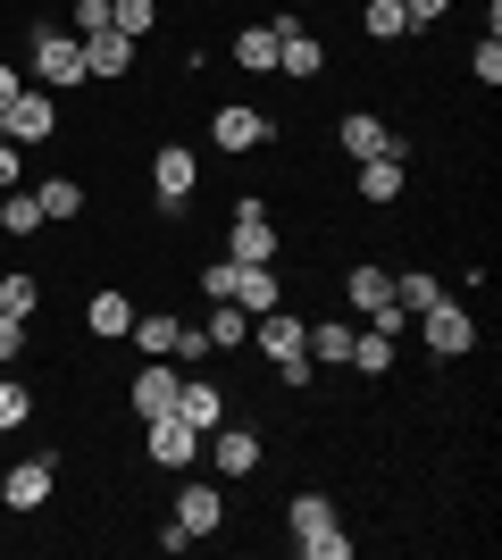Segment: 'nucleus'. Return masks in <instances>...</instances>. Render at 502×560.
Returning a JSON list of instances; mask_svg holds the SVG:
<instances>
[{"label": "nucleus", "instance_id": "obj_1", "mask_svg": "<svg viewBox=\"0 0 502 560\" xmlns=\"http://www.w3.org/2000/svg\"><path fill=\"white\" fill-rule=\"evenodd\" d=\"M252 343L277 360V376H285L293 394L311 385V369H318V360H311V318H293V310L277 302V310H260V318H252Z\"/></svg>", "mask_w": 502, "mask_h": 560}, {"label": "nucleus", "instance_id": "obj_2", "mask_svg": "<svg viewBox=\"0 0 502 560\" xmlns=\"http://www.w3.org/2000/svg\"><path fill=\"white\" fill-rule=\"evenodd\" d=\"M25 68H34V84H43V93H75V84H93V75H84V43H75L68 25H34Z\"/></svg>", "mask_w": 502, "mask_h": 560}, {"label": "nucleus", "instance_id": "obj_3", "mask_svg": "<svg viewBox=\"0 0 502 560\" xmlns=\"http://www.w3.org/2000/svg\"><path fill=\"white\" fill-rule=\"evenodd\" d=\"M59 135V93H43V84H25L17 101H9V117H0V142H50Z\"/></svg>", "mask_w": 502, "mask_h": 560}, {"label": "nucleus", "instance_id": "obj_4", "mask_svg": "<svg viewBox=\"0 0 502 560\" xmlns=\"http://www.w3.org/2000/svg\"><path fill=\"white\" fill-rule=\"evenodd\" d=\"M226 259H243V268H277V259H285L277 218H268V210H235V226H226Z\"/></svg>", "mask_w": 502, "mask_h": 560}, {"label": "nucleus", "instance_id": "obj_5", "mask_svg": "<svg viewBox=\"0 0 502 560\" xmlns=\"http://www.w3.org/2000/svg\"><path fill=\"white\" fill-rule=\"evenodd\" d=\"M192 185H201V160H192L185 142H160V151H151V192H160V210H185Z\"/></svg>", "mask_w": 502, "mask_h": 560}, {"label": "nucleus", "instance_id": "obj_6", "mask_svg": "<svg viewBox=\"0 0 502 560\" xmlns=\"http://www.w3.org/2000/svg\"><path fill=\"white\" fill-rule=\"evenodd\" d=\"M50 486H59V452H34V460H17L0 477V502H9V511H43Z\"/></svg>", "mask_w": 502, "mask_h": 560}, {"label": "nucleus", "instance_id": "obj_7", "mask_svg": "<svg viewBox=\"0 0 502 560\" xmlns=\"http://www.w3.org/2000/svg\"><path fill=\"white\" fill-rule=\"evenodd\" d=\"M335 135H343V151H352V167H360V160H394V151L410 160V142L394 135L385 117H369V109H343V126H335Z\"/></svg>", "mask_w": 502, "mask_h": 560}, {"label": "nucleus", "instance_id": "obj_8", "mask_svg": "<svg viewBox=\"0 0 502 560\" xmlns=\"http://www.w3.org/2000/svg\"><path fill=\"white\" fill-rule=\"evenodd\" d=\"M419 335H428L435 360H460V351L478 343V318H469L460 302H435V310H419Z\"/></svg>", "mask_w": 502, "mask_h": 560}, {"label": "nucleus", "instance_id": "obj_9", "mask_svg": "<svg viewBox=\"0 0 502 560\" xmlns=\"http://www.w3.org/2000/svg\"><path fill=\"white\" fill-rule=\"evenodd\" d=\"M176 385H185V369H176V360H143V376L126 385L135 419H167V410H176Z\"/></svg>", "mask_w": 502, "mask_h": 560}, {"label": "nucleus", "instance_id": "obj_10", "mask_svg": "<svg viewBox=\"0 0 502 560\" xmlns=\"http://www.w3.org/2000/svg\"><path fill=\"white\" fill-rule=\"evenodd\" d=\"M268 135H277V126H268L260 109H243V101H226V109L210 117V142H218V151H226V160H235V151H260Z\"/></svg>", "mask_w": 502, "mask_h": 560}, {"label": "nucleus", "instance_id": "obj_11", "mask_svg": "<svg viewBox=\"0 0 502 560\" xmlns=\"http://www.w3.org/2000/svg\"><path fill=\"white\" fill-rule=\"evenodd\" d=\"M143 444H151V460H160V468H192V452H201V427H185L176 410H167V419H143Z\"/></svg>", "mask_w": 502, "mask_h": 560}, {"label": "nucleus", "instance_id": "obj_12", "mask_svg": "<svg viewBox=\"0 0 502 560\" xmlns=\"http://www.w3.org/2000/svg\"><path fill=\"white\" fill-rule=\"evenodd\" d=\"M201 444H210L218 477H252V468H260V435H252V427H226V419H218Z\"/></svg>", "mask_w": 502, "mask_h": 560}, {"label": "nucleus", "instance_id": "obj_13", "mask_svg": "<svg viewBox=\"0 0 502 560\" xmlns=\"http://www.w3.org/2000/svg\"><path fill=\"white\" fill-rule=\"evenodd\" d=\"M176 527H185L192 544H201V536H218V527H226V493H218V486H201V477H192V486L176 493Z\"/></svg>", "mask_w": 502, "mask_h": 560}, {"label": "nucleus", "instance_id": "obj_14", "mask_svg": "<svg viewBox=\"0 0 502 560\" xmlns=\"http://www.w3.org/2000/svg\"><path fill=\"white\" fill-rule=\"evenodd\" d=\"M135 50L143 43H126L118 25H109V34H84V75H93V84H118V75L135 68Z\"/></svg>", "mask_w": 502, "mask_h": 560}, {"label": "nucleus", "instance_id": "obj_15", "mask_svg": "<svg viewBox=\"0 0 502 560\" xmlns=\"http://www.w3.org/2000/svg\"><path fill=\"white\" fill-rule=\"evenodd\" d=\"M126 343L143 351V360H176V343H185V318H167V310H135Z\"/></svg>", "mask_w": 502, "mask_h": 560}, {"label": "nucleus", "instance_id": "obj_16", "mask_svg": "<svg viewBox=\"0 0 502 560\" xmlns=\"http://www.w3.org/2000/svg\"><path fill=\"white\" fill-rule=\"evenodd\" d=\"M226 302L260 318V310H277V302H285V284H277V268H243V259H235V277H226Z\"/></svg>", "mask_w": 502, "mask_h": 560}, {"label": "nucleus", "instance_id": "obj_17", "mask_svg": "<svg viewBox=\"0 0 502 560\" xmlns=\"http://www.w3.org/2000/svg\"><path fill=\"white\" fill-rule=\"evenodd\" d=\"M176 419H185V427H201V435H210V427L226 419V394H218L210 376H185V385H176Z\"/></svg>", "mask_w": 502, "mask_h": 560}, {"label": "nucleus", "instance_id": "obj_18", "mask_svg": "<svg viewBox=\"0 0 502 560\" xmlns=\"http://www.w3.org/2000/svg\"><path fill=\"white\" fill-rule=\"evenodd\" d=\"M343 302H352V318H377L394 302V277L385 268H343Z\"/></svg>", "mask_w": 502, "mask_h": 560}, {"label": "nucleus", "instance_id": "obj_19", "mask_svg": "<svg viewBox=\"0 0 502 560\" xmlns=\"http://www.w3.org/2000/svg\"><path fill=\"white\" fill-rule=\"evenodd\" d=\"M410 185V160L394 151V160H360V201H402Z\"/></svg>", "mask_w": 502, "mask_h": 560}, {"label": "nucleus", "instance_id": "obj_20", "mask_svg": "<svg viewBox=\"0 0 502 560\" xmlns=\"http://www.w3.org/2000/svg\"><path fill=\"white\" fill-rule=\"evenodd\" d=\"M84 327H93L101 343H126V327H135V302H126V293H93V302H84Z\"/></svg>", "mask_w": 502, "mask_h": 560}, {"label": "nucleus", "instance_id": "obj_21", "mask_svg": "<svg viewBox=\"0 0 502 560\" xmlns=\"http://www.w3.org/2000/svg\"><path fill=\"white\" fill-rule=\"evenodd\" d=\"M201 343H210V351H243V343H252V310L210 302V327H201Z\"/></svg>", "mask_w": 502, "mask_h": 560}, {"label": "nucleus", "instance_id": "obj_22", "mask_svg": "<svg viewBox=\"0 0 502 560\" xmlns=\"http://www.w3.org/2000/svg\"><path fill=\"white\" fill-rule=\"evenodd\" d=\"M235 68L243 75H277V25H243L235 34Z\"/></svg>", "mask_w": 502, "mask_h": 560}, {"label": "nucleus", "instance_id": "obj_23", "mask_svg": "<svg viewBox=\"0 0 502 560\" xmlns=\"http://www.w3.org/2000/svg\"><path fill=\"white\" fill-rule=\"evenodd\" d=\"M435 302H444L435 268H402V277H394V310H402V318H419V310H435Z\"/></svg>", "mask_w": 502, "mask_h": 560}, {"label": "nucleus", "instance_id": "obj_24", "mask_svg": "<svg viewBox=\"0 0 502 560\" xmlns=\"http://www.w3.org/2000/svg\"><path fill=\"white\" fill-rule=\"evenodd\" d=\"M285 527H293V544H302V536H327V527H343V518H335V502H327V493H293Z\"/></svg>", "mask_w": 502, "mask_h": 560}, {"label": "nucleus", "instance_id": "obj_25", "mask_svg": "<svg viewBox=\"0 0 502 560\" xmlns=\"http://www.w3.org/2000/svg\"><path fill=\"white\" fill-rule=\"evenodd\" d=\"M311 360H318V369H352V318H327V327H311Z\"/></svg>", "mask_w": 502, "mask_h": 560}, {"label": "nucleus", "instance_id": "obj_26", "mask_svg": "<svg viewBox=\"0 0 502 560\" xmlns=\"http://www.w3.org/2000/svg\"><path fill=\"white\" fill-rule=\"evenodd\" d=\"M360 34H369V43H402V34H410L402 0H360Z\"/></svg>", "mask_w": 502, "mask_h": 560}, {"label": "nucleus", "instance_id": "obj_27", "mask_svg": "<svg viewBox=\"0 0 502 560\" xmlns=\"http://www.w3.org/2000/svg\"><path fill=\"white\" fill-rule=\"evenodd\" d=\"M34 201H43V218H59V226H68V218H84V185H75V176H50V185H34Z\"/></svg>", "mask_w": 502, "mask_h": 560}, {"label": "nucleus", "instance_id": "obj_28", "mask_svg": "<svg viewBox=\"0 0 502 560\" xmlns=\"http://www.w3.org/2000/svg\"><path fill=\"white\" fill-rule=\"evenodd\" d=\"M352 369L360 376H385V369H394V335H385V327H360L352 335Z\"/></svg>", "mask_w": 502, "mask_h": 560}, {"label": "nucleus", "instance_id": "obj_29", "mask_svg": "<svg viewBox=\"0 0 502 560\" xmlns=\"http://www.w3.org/2000/svg\"><path fill=\"white\" fill-rule=\"evenodd\" d=\"M109 25H118L126 43H143L151 25H160V0H109Z\"/></svg>", "mask_w": 502, "mask_h": 560}, {"label": "nucleus", "instance_id": "obj_30", "mask_svg": "<svg viewBox=\"0 0 502 560\" xmlns=\"http://www.w3.org/2000/svg\"><path fill=\"white\" fill-rule=\"evenodd\" d=\"M34 226H50V218H43V201L9 185V201H0V234H34Z\"/></svg>", "mask_w": 502, "mask_h": 560}, {"label": "nucleus", "instance_id": "obj_31", "mask_svg": "<svg viewBox=\"0 0 502 560\" xmlns=\"http://www.w3.org/2000/svg\"><path fill=\"white\" fill-rule=\"evenodd\" d=\"M25 419H34V394H25L17 376L0 369V435H17V427H25Z\"/></svg>", "mask_w": 502, "mask_h": 560}, {"label": "nucleus", "instance_id": "obj_32", "mask_svg": "<svg viewBox=\"0 0 502 560\" xmlns=\"http://www.w3.org/2000/svg\"><path fill=\"white\" fill-rule=\"evenodd\" d=\"M0 310H9V318H34V310H43V284L25 277V268H17V277H0Z\"/></svg>", "mask_w": 502, "mask_h": 560}, {"label": "nucleus", "instance_id": "obj_33", "mask_svg": "<svg viewBox=\"0 0 502 560\" xmlns=\"http://www.w3.org/2000/svg\"><path fill=\"white\" fill-rule=\"evenodd\" d=\"M68 34L84 43V34H109V0H75L68 9Z\"/></svg>", "mask_w": 502, "mask_h": 560}, {"label": "nucleus", "instance_id": "obj_34", "mask_svg": "<svg viewBox=\"0 0 502 560\" xmlns=\"http://www.w3.org/2000/svg\"><path fill=\"white\" fill-rule=\"evenodd\" d=\"M469 68H478V84H486V93L502 84V43H494V34H478V50H469Z\"/></svg>", "mask_w": 502, "mask_h": 560}, {"label": "nucleus", "instance_id": "obj_35", "mask_svg": "<svg viewBox=\"0 0 502 560\" xmlns=\"http://www.w3.org/2000/svg\"><path fill=\"white\" fill-rule=\"evenodd\" d=\"M302 552H311V560H352V536L327 527V536H302Z\"/></svg>", "mask_w": 502, "mask_h": 560}, {"label": "nucleus", "instance_id": "obj_36", "mask_svg": "<svg viewBox=\"0 0 502 560\" xmlns=\"http://www.w3.org/2000/svg\"><path fill=\"white\" fill-rule=\"evenodd\" d=\"M402 18L410 25H444V18H453V0H402Z\"/></svg>", "mask_w": 502, "mask_h": 560}, {"label": "nucleus", "instance_id": "obj_37", "mask_svg": "<svg viewBox=\"0 0 502 560\" xmlns=\"http://www.w3.org/2000/svg\"><path fill=\"white\" fill-rule=\"evenodd\" d=\"M17 351H25V318H9V310H0V369H9Z\"/></svg>", "mask_w": 502, "mask_h": 560}, {"label": "nucleus", "instance_id": "obj_38", "mask_svg": "<svg viewBox=\"0 0 502 560\" xmlns=\"http://www.w3.org/2000/svg\"><path fill=\"white\" fill-rule=\"evenodd\" d=\"M226 277H235V259H210V268H201V293H210V302H226Z\"/></svg>", "mask_w": 502, "mask_h": 560}, {"label": "nucleus", "instance_id": "obj_39", "mask_svg": "<svg viewBox=\"0 0 502 560\" xmlns=\"http://www.w3.org/2000/svg\"><path fill=\"white\" fill-rule=\"evenodd\" d=\"M17 185V142H0V192Z\"/></svg>", "mask_w": 502, "mask_h": 560}]
</instances>
